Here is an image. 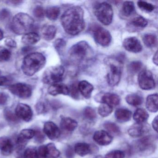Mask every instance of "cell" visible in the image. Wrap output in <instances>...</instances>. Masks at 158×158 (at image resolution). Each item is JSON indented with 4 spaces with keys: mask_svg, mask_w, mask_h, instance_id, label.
<instances>
[{
    "mask_svg": "<svg viewBox=\"0 0 158 158\" xmlns=\"http://www.w3.org/2000/svg\"><path fill=\"white\" fill-rule=\"evenodd\" d=\"M84 11L79 6H74L66 10L61 17L64 31L72 35L81 33L85 28Z\"/></svg>",
    "mask_w": 158,
    "mask_h": 158,
    "instance_id": "cell-1",
    "label": "cell"
},
{
    "mask_svg": "<svg viewBox=\"0 0 158 158\" xmlns=\"http://www.w3.org/2000/svg\"><path fill=\"white\" fill-rule=\"evenodd\" d=\"M46 62V58L43 54L33 52L24 58L22 69L26 75L32 76L44 67Z\"/></svg>",
    "mask_w": 158,
    "mask_h": 158,
    "instance_id": "cell-2",
    "label": "cell"
},
{
    "mask_svg": "<svg viewBox=\"0 0 158 158\" xmlns=\"http://www.w3.org/2000/svg\"><path fill=\"white\" fill-rule=\"evenodd\" d=\"M35 21L28 14L20 13L13 18L11 29L18 35H25L30 31L34 27Z\"/></svg>",
    "mask_w": 158,
    "mask_h": 158,
    "instance_id": "cell-3",
    "label": "cell"
},
{
    "mask_svg": "<svg viewBox=\"0 0 158 158\" xmlns=\"http://www.w3.org/2000/svg\"><path fill=\"white\" fill-rule=\"evenodd\" d=\"M69 54L71 60L81 62L91 56V48L86 41H80L71 48Z\"/></svg>",
    "mask_w": 158,
    "mask_h": 158,
    "instance_id": "cell-4",
    "label": "cell"
},
{
    "mask_svg": "<svg viewBox=\"0 0 158 158\" xmlns=\"http://www.w3.org/2000/svg\"><path fill=\"white\" fill-rule=\"evenodd\" d=\"M94 14L98 20L104 25H109L112 22L113 11L110 4L101 2L95 5L93 9Z\"/></svg>",
    "mask_w": 158,
    "mask_h": 158,
    "instance_id": "cell-5",
    "label": "cell"
},
{
    "mask_svg": "<svg viewBox=\"0 0 158 158\" xmlns=\"http://www.w3.org/2000/svg\"><path fill=\"white\" fill-rule=\"evenodd\" d=\"M108 63L110 70L107 74V81L110 85L114 86L119 84L121 79L123 63L122 60L116 58L108 60Z\"/></svg>",
    "mask_w": 158,
    "mask_h": 158,
    "instance_id": "cell-6",
    "label": "cell"
},
{
    "mask_svg": "<svg viewBox=\"0 0 158 158\" xmlns=\"http://www.w3.org/2000/svg\"><path fill=\"white\" fill-rule=\"evenodd\" d=\"M64 68L61 65L52 66L44 72L42 77L43 83L48 85L59 84L64 78Z\"/></svg>",
    "mask_w": 158,
    "mask_h": 158,
    "instance_id": "cell-7",
    "label": "cell"
},
{
    "mask_svg": "<svg viewBox=\"0 0 158 158\" xmlns=\"http://www.w3.org/2000/svg\"><path fill=\"white\" fill-rule=\"evenodd\" d=\"M155 142L152 136H146L136 141L135 144V149L139 153L147 155L152 153L155 149Z\"/></svg>",
    "mask_w": 158,
    "mask_h": 158,
    "instance_id": "cell-8",
    "label": "cell"
},
{
    "mask_svg": "<svg viewBox=\"0 0 158 158\" xmlns=\"http://www.w3.org/2000/svg\"><path fill=\"white\" fill-rule=\"evenodd\" d=\"M139 85L144 90H150L155 87V82L152 73L148 70H143L140 72L138 77Z\"/></svg>",
    "mask_w": 158,
    "mask_h": 158,
    "instance_id": "cell-9",
    "label": "cell"
},
{
    "mask_svg": "<svg viewBox=\"0 0 158 158\" xmlns=\"http://www.w3.org/2000/svg\"><path fill=\"white\" fill-rule=\"evenodd\" d=\"M9 90L14 95L23 99H27L31 97L32 88L31 86L24 83H17L9 86Z\"/></svg>",
    "mask_w": 158,
    "mask_h": 158,
    "instance_id": "cell-10",
    "label": "cell"
},
{
    "mask_svg": "<svg viewBox=\"0 0 158 158\" xmlns=\"http://www.w3.org/2000/svg\"><path fill=\"white\" fill-rule=\"evenodd\" d=\"M94 38L97 43L103 47L109 46L112 40L110 32L101 27H98L95 28Z\"/></svg>",
    "mask_w": 158,
    "mask_h": 158,
    "instance_id": "cell-11",
    "label": "cell"
},
{
    "mask_svg": "<svg viewBox=\"0 0 158 158\" xmlns=\"http://www.w3.org/2000/svg\"><path fill=\"white\" fill-rule=\"evenodd\" d=\"M39 157L43 158H58L60 152L53 143L40 146L37 150Z\"/></svg>",
    "mask_w": 158,
    "mask_h": 158,
    "instance_id": "cell-12",
    "label": "cell"
},
{
    "mask_svg": "<svg viewBox=\"0 0 158 158\" xmlns=\"http://www.w3.org/2000/svg\"><path fill=\"white\" fill-rule=\"evenodd\" d=\"M15 114L18 119L28 122L32 120L33 111L29 105L24 103H19L15 109Z\"/></svg>",
    "mask_w": 158,
    "mask_h": 158,
    "instance_id": "cell-13",
    "label": "cell"
},
{
    "mask_svg": "<svg viewBox=\"0 0 158 158\" xmlns=\"http://www.w3.org/2000/svg\"><path fill=\"white\" fill-rule=\"evenodd\" d=\"M123 46L127 51L134 53L140 52L142 49L140 41L135 37L125 39L123 42Z\"/></svg>",
    "mask_w": 158,
    "mask_h": 158,
    "instance_id": "cell-14",
    "label": "cell"
},
{
    "mask_svg": "<svg viewBox=\"0 0 158 158\" xmlns=\"http://www.w3.org/2000/svg\"><path fill=\"white\" fill-rule=\"evenodd\" d=\"M43 131L46 135L51 140H56L60 136V129L58 127L52 122H47L45 123Z\"/></svg>",
    "mask_w": 158,
    "mask_h": 158,
    "instance_id": "cell-15",
    "label": "cell"
},
{
    "mask_svg": "<svg viewBox=\"0 0 158 158\" xmlns=\"http://www.w3.org/2000/svg\"><path fill=\"white\" fill-rule=\"evenodd\" d=\"M150 130L148 125L144 123H136L131 126L128 129V134L133 137H139L141 136Z\"/></svg>",
    "mask_w": 158,
    "mask_h": 158,
    "instance_id": "cell-16",
    "label": "cell"
},
{
    "mask_svg": "<svg viewBox=\"0 0 158 158\" xmlns=\"http://www.w3.org/2000/svg\"><path fill=\"white\" fill-rule=\"evenodd\" d=\"M93 139L98 145L107 146L111 143L113 137L106 131L99 130L94 133Z\"/></svg>",
    "mask_w": 158,
    "mask_h": 158,
    "instance_id": "cell-17",
    "label": "cell"
},
{
    "mask_svg": "<svg viewBox=\"0 0 158 158\" xmlns=\"http://www.w3.org/2000/svg\"><path fill=\"white\" fill-rule=\"evenodd\" d=\"M14 146L11 140L7 137L0 138V151L4 156H9L13 150Z\"/></svg>",
    "mask_w": 158,
    "mask_h": 158,
    "instance_id": "cell-18",
    "label": "cell"
},
{
    "mask_svg": "<svg viewBox=\"0 0 158 158\" xmlns=\"http://www.w3.org/2000/svg\"><path fill=\"white\" fill-rule=\"evenodd\" d=\"M50 95L55 96L60 94L69 95V88L66 85L62 84H56L51 85L48 89Z\"/></svg>",
    "mask_w": 158,
    "mask_h": 158,
    "instance_id": "cell-19",
    "label": "cell"
},
{
    "mask_svg": "<svg viewBox=\"0 0 158 158\" xmlns=\"http://www.w3.org/2000/svg\"><path fill=\"white\" fill-rule=\"evenodd\" d=\"M100 102L113 107L119 105L120 98L118 95L114 93H106L102 96Z\"/></svg>",
    "mask_w": 158,
    "mask_h": 158,
    "instance_id": "cell-20",
    "label": "cell"
},
{
    "mask_svg": "<svg viewBox=\"0 0 158 158\" xmlns=\"http://www.w3.org/2000/svg\"><path fill=\"white\" fill-rule=\"evenodd\" d=\"M78 125L77 122L72 118L67 117H61L60 127L62 130L67 132L73 131Z\"/></svg>",
    "mask_w": 158,
    "mask_h": 158,
    "instance_id": "cell-21",
    "label": "cell"
},
{
    "mask_svg": "<svg viewBox=\"0 0 158 158\" xmlns=\"http://www.w3.org/2000/svg\"><path fill=\"white\" fill-rule=\"evenodd\" d=\"M78 89L81 94L85 98L89 99L91 97L94 87L91 84L87 81L83 80L79 82L78 84Z\"/></svg>",
    "mask_w": 158,
    "mask_h": 158,
    "instance_id": "cell-22",
    "label": "cell"
},
{
    "mask_svg": "<svg viewBox=\"0 0 158 158\" xmlns=\"http://www.w3.org/2000/svg\"><path fill=\"white\" fill-rule=\"evenodd\" d=\"M115 117L119 123H125L131 119L132 112L127 109L119 108L115 111Z\"/></svg>",
    "mask_w": 158,
    "mask_h": 158,
    "instance_id": "cell-23",
    "label": "cell"
},
{
    "mask_svg": "<svg viewBox=\"0 0 158 158\" xmlns=\"http://www.w3.org/2000/svg\"><path fill=\"white\" fill-rule=\"evenodd\" d=\"M57 33V28L54 26L45 25L42 27L41 33L42 36L47 40H51L55 37Z\"/></svg>",
    "mask_w": 158,
    "mask_h": 158,
    "instance_id": "cell-24",
    "label": "cell"
},
{
    "mask_svg": "<svg viewBox=\"0 0 158 158\" xmlns=\"http://www.w3.org/2000/svg\"><path fill=\"white\" fill-rule=\"evenodd\" d=\"M158 96L157 94L149 95L147 98L146 107L148 110L155 113L158 111Z\"/></svg>",
    "mask_w": 158,
    "mask_h": 158,
    "instance_id": "cell-25",
    "label": "cell"
},
{
    "mask_svg": "<svg viewBox=\"0 0 158 158\" xmlns=\"http://www.w3.org/2000/svg\"><path fill=\"white\" fill-rule=\"evenodd\" d=\"M40 40V36L38 34L34 32L27 33L23 35L22 41L27 45H32L36 44Z\"/></svg>",
    "mask_w": 158,
    "mask_h": 158,
    "instance_id": "cell-26",
    "label": "cell"
},
{
    "mask_svg": "<svg viewBox=\"0 0 158 158\" xmlns=\"http://www.w3.org/2000/svg\"><path fill=\"white\" fill-rule=\"evenodd\" d=\"M74 150L77 154L81 157H84L91 152V147L87 143L80 142L76 144Z\"/></svg>",
    "mask_w": 158,
    "mask_h": 158,
    "instance_id": "cell-27",
    "label": "cell"
},
{
    "mask_svg": "<svg viewBox=\"0 0 158 158\" xmlns=\"http://www.w3.org/2000/svg\"><path fill=\"white\" fill-rule=\"evenodd\" d=\"M148 25V21L144 17L138 16L133 18L130 22L129 25L136 29H142Z\"/></svg>",
    "mask_w": 158,
    "mask_h": 158,
    "instance_id": "cell-28",
    "label": "cell"
},
{
    "mask_svg": "<svg viewBox=\"0 0 158 158\" xmlns=\"http://www.w3.org/2000/svg\"><path fill=\"white\" fill-rule=\"evenodd\" d=\"M149 117V114L146 110L141 108L138 109L134 113L133 118L137 123H144Z\"/></svg>",
    "mask_w": 158,
    "mask_h": 158,
    "instance_id": "cell-29",
    "label": "cell"
},
{
    "mask_svg": "<svg viewBox=\"0 0 158 158\" xmlns=\"http://www.w3.org/2000/svg\"><path fill=\"white\" fill-rule=\"evenodd\" d=\"M126 101L129 105L135 107L139 106L143 102V98L136 94H129L126 97Z\"/></svg>",
    "mask_w": 158,
    "mask_h": 158,
    "instance_id": "cell-30",
    "label": "cell"
},
{
    "mask_svg": "<svg viewBox=\"0 0 158 158\" xmlns=\"http://www.w3.org/2000/svg\"><path fill=\"white\" fill-rule=\"evenodd\" d=\"M60 13V8L56 6L50 7L48 8L45 11L47 17L51 21H55L57 20Z\"/></svg>",
    "mask_w": 158,
    "mask_h": 158,
    "instance_id": "cell-31",
    "label": "cell"
},
{
    "mask_svg": "<svg viewBox=\"0 0 158 158\" xmlns=\"http://www.w3.org/2000/svg\"><path fill=\"white\" fill-rule=\"evenodd\" d=\"M143 40L144 44L148 48H153L157 45V37L153 34H148L144 35L143 37Z\"/></svg>",
    "mask_w": 158,
    "mask_h": 158,
    "instance_id": "cell-32",
    "label": "cell"
},
{
    "mask_svg": "<svg viewBox=\"0 0 158 158\" xmlns=\"http://www.w3.org/2000/svg\"><path fill=\"white\" fill-rule=\"evenodd\" d=\"M35 135V131L30 129H25L21 131L18 138L27 141L28 139L34 137Z\"/></svg>",
    "mask_w": 158,
    "mask_h": 158,
    "instance_id": "cell-33",
    "label": "cell"
},
{
    "mask_svg": "<svg viewBox=\"0 0 158 158\" xmlns=\"http://www.w3.org/2000/svg\"><path fill=\"white\" fill-rule=\"evenodd\" d=\"M135 10V5L133 2L126 1L123 4V13L125 16H130L134 12Z\"/></svg>",
    "mask_w": 158,
    "mask_h": 158,
    "instance_id": "cell-34",
    "label": "cell"
},
{
    "mask_svg": "<svg viewBox=\"0 0 158 158\" xmlns=\"http://www.w3.org/2000/svg\"><path fill=\"white\" fill-rule=\"evenodd\" d=\"M113 111V107L105 104L102 103L100 105L98 109L99 114L103 117L109 116Z\"/></svg>",
    "mask_w": 158,
    "mask_h": 158,
    "instance_id": "cell-35",
    "label": "cell"
},
{
    "mask_svg": "<svg viewBox=\"0 0 158 158\" xmlns=\"http://www.w3.org/2000/svg\"><path fill=\"white\" fill-rule=\"evenodd\" d=\"M142 66V63L140 62L133 61L128 64L127 66V70L129 73L135 74L140 71Z\"/></svg>",
    "mask_w": 158,
    "mask_h": 158,
    "instance_id": "cell-36",
    "label": "cell"
},
{
    "mask_svg": "<svg viewBox=\"0 0 158 158\" xmlns=\"http://www.w3.org/2000/svg\"><path fill=\"white\" fill-rule=\"evenodd\" d=\"M83 114L85 119L89 121H94L97 117V114L95 110L90 107L85 108Z\"/></svg>",
    "mask_w": 158,
    "mask_h": 158,
    "instance_id": "cell-37",
    "label": "cell"
},
{
    "mask_svg": "<svg viewBox=\"0 0 158 158\" xmlns=\"http://www.w3.org/2000/svg\"><path fill=\"white\" fill-rule=\"evenodd\" d=\"M104 127L106 130L112 134L119 135L121 133L119 127L114 123L111 122H106L104 124Z\"/></svg>",
    "mask_w": 158,
    "mask_h": 158,
    "instance_id": "cell-38",
    "label": "cell"
},
{
    "mask_svg": "<svg viewBox=\"0 0 158 158\" xmlns=\"http://www.w3.org/2000/svg\"><path fill=\"white\" fill-rule=\"evenodd\" d=\"M11 53L6 48L0 46V62L7 61L10 59Z\"/></svg>",
    "mask_w": 158,
    "mask_h": 158,
    "instance_id": "cell-39",
    "label": "cell"
},
{
    "mask_svg": "<svg viewBox=\"0 0 158 158\" xmlns=\"http://www.w3.org/2000/svg\"><path fill=\"white\" fill-rule=\"evenodd\" d=\"M4 115L6 120L10 123H16L19 121L15 114L10 109H5L4 112Z\"/></svg>",
    "mask_w": 158,
    "mask_h": 158,
    "instance_id": "cell-40",
    "label": "cell"
},
{
    "mask_svg": "<svg viewBox=\"0 0 158 158\" xmlns=\"http://www.w3.org/2000/svg\"><path fill=\"white\" fill-rule=\"evenodd\" d=\"M137 5L139 9L147 12H151L154 9V7L153 5L145 1H139L138 2Z\"/></svg>",
    "mask_w": 158,
    "mask_h": 158,
    "instance_id": "cell-41",
    "label": "cell"
},
{
    "mask_svg": "<svg viewBox=\"0 0 158 158\" xmlns=\"http://www.w3.org/2000/svg\"><path fill=\"white\" fill-rule=\"evenodd\" d=\"M38 151L35 148H29L25 151L23 153V158H38Z\"/></svg>",
    "mask_w": 158,
    "mask_h": 158,
    "instance_id": "cell-42",
    "label": "cell"
},
{
    "mask_svg": "<svg viewBox=\"0 0 158 158\" xmlns=\"http://www.w3.org/2000/svg\"><path fill=\"white\" fill-rule=\"evenodd\" d=\"M124 153L122 151L113 150L107 153L105 158H124Z\"/></svg>",
    "mask_w": 158,
    "mask_h": 158,
    "instance_id": "cell-43",
    "label": "cell"
},
{
    "mask_svg": "<svg viewBox=\"0 0 158 158\" xmlns=\"http://www.w3.org/2000/svg\"><path fill=\"white\" fill-rule=\"evenodd\" d=\"M66 46V42L62 39H59L55 40L54 47L58 52H61Z\"/></svg>",
    "mask_w": 158,
    "mask_h": 158,
    "instance_id": "cell-44",
    "label": "cell"
},
{
    "mask_svg": "<svg viewBox=\"0 0 158 158\" xmlns=\"http://www.w3.org/2000/svg\"><path fill=\"white\" fill-rule=\"evenodd\" d=\"M33 14L35 17L38 19H42L44 17L45 12L44 9L40 6H37L34 9Z\"/></svg>",
    "mask_w": 158,
    "mask_h": 158,
    "instance_id": "cell-45",
    "label": "cell"
},
{
    "mask_svg": "<svg viewBox=\"0 0 158 158\" xmlns=\"http://www.w3.org/2000/svg\"><path fill=\"white\" fill-rule=\"evenodd\" d=\"M76 84H73L72 86L70 88H69V94H71V96L74 98L77 99L79 97V94H78V85Z\"/></svg>",
    "mask_w": 158,
    "mask_h": 158,
    "instance_id": "cell-46",
    "label": "cell"
},
{
    "mask_svg": "<svg viewBox=\"0 0 158 158\" xmlns=\"http://www.w3.org/2000/svg\"><path fill=\"white\" fill-rule=\"evenodd\" d=\"M10 15V12L7 9H2L0 11V20L4 21L8 19Z\"/></svg>",
    "mask_w": 158,
    "mask_h": 158,
    "instance_id": "cell-47",
    "label": "cell"
},
{
    "mask_svg": "<svg viewBox=\"0 0 158 158\" xmlns=\"http://www.w3.org/2000/svg\"><path fill=\"white\" fill-rule=\"evenodd\" d=\"M5 44L6 46H8L9 48H16L17 47V44L15 40L13 39L7 38L5 40Z\"/></svg>",
    "mask_w": 158,
    "mask_h": 158,
    "instance_id": "cell-48",
    "label": "cell"
},
{
    "mask_svg": "<svg viewBox=\"0 0 158 158\" xmlns=\"http://www.w3.org/2000/svg\"><path fill=\"white\" fill-rule=\"evenodd\" d=\"M8 97L7 94L3 92H0V105H3L8 102Z\"/></svg>",
    "mask_w": 158,
    "mask_h": 158,
    "instance_id": "cell-49",
    "label": "cell"
},
{
    "mask_svg": "<svg viewBox=\"0 0 158 158\" xmlns=\"http://www.w3.org/2000/svg\"><path fill=\"white\" fill-rule=\"evenodd\" d=\"M5 2L7 3L8 5H10V6H17L21 4L23 1H20V0H10V1H5Z\"/></svg>",
    "mask_w": 158,
    "mask_h": 158,
    "instance_id": "cell-50",
    "label": "cell"
},
{
    "mask_svg": "<svg viewBox=\"0 0 158 158\" xmlns=\"http://www.w3.org/2000/svg\"><path fill=\"white\" fill-rule=\"evenodd\" d=\"M36 139L38 142H41L44 140V137L40 131H35Z\"/></svg>",
    "mask_w": 158,
    "mask_h": 158,
    "instance_id": "cell-51",
    "label": "cell"
},
{
    "mask_svg": "<svg viewBox=\"0 0 158 158\" xmlns=\"http://www.w3.org/2000/svg\"><path fill=\"white\" fill-rule=\"evenodd\" d=\"M73 155V149L71 147H68L66 150V156L67 158H72Z\"/></svg>",
    "mask_w": 158,
    "mask_h": 158,
    "instance_id": "cell-52",
    "label": "cell"
},
{
    "mask_svg": "<svg viewBox=\"0 0 158 158\" xmlns=\"http://www.w3.org/2000/svg\"><path fill=\"white\" fill-rule=\"evenodd\" d=\"M8 78L6 77H0V86L6 85L8 83Z\"/></svg>",
    "mask_w": 158,
    "mask_h": 158,
    "instance_id": "cell-53",
    "label": "cell"
},
{
    "mask_svg": "<svg viewBox=\"0 0 158 158\" xmlns=\"http://www.w3.org/2000/svg\"><path fill=\"white\" fill-rule=\"evenodd\" d=\"M158 116H157L155 118H154V120H153V122H152V127H153V129H154V130H155L156 132H158Z\"/></svg>",
    "mask_w": 158,
    "mask_h": 158,
    "instance_id": "cell-54",
    "label": "cell"
},
{
    "mask_svg": "<svg viewBox=\"0 0 158 158\" xmlns=\"http://www.w3.org/2000/svg\"><path fill=\"white\" fill-rule=\"evenodd\" d=\"M45 106L44 104L42 103H40L38 104L37 108V110L38 112L40 113L43 112L45 110Z\"/></svg>",
    "mask_w": 158,
    "mask_h": 158,
    "instance_id": "cell-55",
    "label": "cell"
},
{
    "mask_svg": "<svg viewBox=\"0 0 158 158\" xmlns=\"http://www.w3.org/2000/svg\"><path fill=\"white\" fill-rule=\"evenodd\" d=\"M153 62L156 65H158V52H156V53L154 54L153 57Z\"/></svg>",
    "mask_w": 158,
    "mask_h": 158,
    "instance_id": "cell-56",
    "label": "cell"
},
{
    "mask_svg": "<svg viewBox=\"0 0 158 158\" xmlns=\"http://www.w3.org/2000/svg\"><path fill=\"white\" fill-rule=\"evenodd\" d=\"M3 36H4V35H3V32L1 29H0V40H2L3 38Z\"/></svg>",
    "mask_w": 158,
    "mask_h": 158,
    "instance_id": "cell-57",
    "label": "cell"
},
{
    "mask_svg": "<svg viewBox=\"0 0 158 158\" xmlns=\"http://www.w3.org/2000/svg\"><path fill=\"white\" fill-rule=\"evenodd\" d=\"M1 71H0V74H1Z\"/></svg>",
    "mask_w": 158,
    "mask_h": 158,
    "instance_id": "cell-58",
    "label": "cell"
},
{
    "mask_svg": "<svg viewBox=\"0 0 158 158\" xmlns=\"http://www.w3.org/2000/svg\"><path fill=\"white\" fill-rule=\"evenodd\" d=\"M38 158H40H40H39V157Z\"/></svg>",
    "mask_w": 158,
    "mask_h": 158,
    "instance_id": "cell-59",
    "label": "cell"
}]
</instances>
